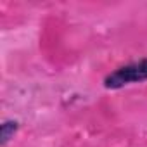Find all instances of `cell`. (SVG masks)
Here are the masks:
<instances>
[{
  "label": "cell",
  "instance_id": "1",
  "mask_svg": "<svg viewBox=\"0 0 147 147\" xmlns=\"http://www.w3.org/2000/svg\"><path fill=\"white\" fill-rule=\"evenodd\" d=\"M147 80V57L118 67L104 78V87L109 90H118L131 83H140Z\"/></svg>",
  "mask_w": 147,
  "mask_h": 147
},
{
  "label": "cell",
  "instance_id": "2",
  "mask_svg": "<svg viewBox=\"0 0 147 147\" xmlns=\"http://www.w3.org/2000/svg\"><path fill=\"white\" fill-rule=\"evenodd\" d=\"M19 130V123L14 121V119H7L4 121L2 125H0V145L5 147L9 144L11 138H14L16 131Z\"/></svg>",
  "mask_w": 147,
  "mask_h": 147
}]
</instances>
